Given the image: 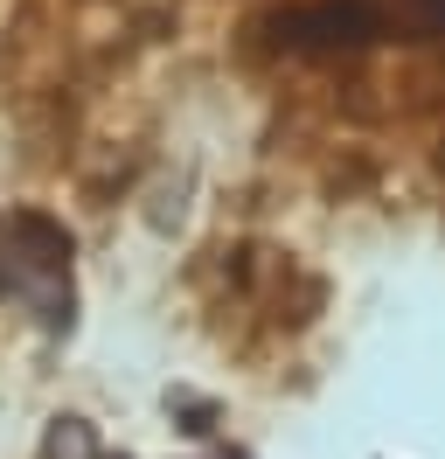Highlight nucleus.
Returning <instances> with one entry per match:
<instances>
[]
</instances>
